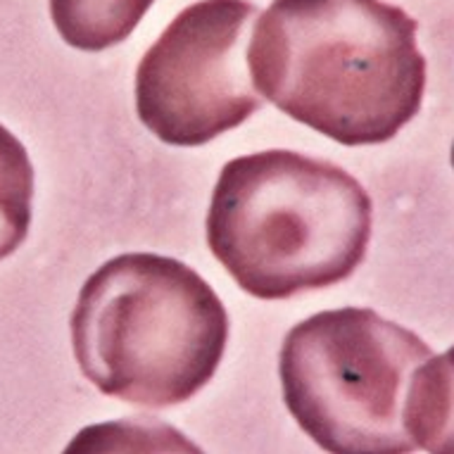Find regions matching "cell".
Returning a JSON list of instances; mask_svg holds the SVG:
<instances>
[{"mask_svg":"<svg viewBox=\"0 0 454 454\" xmlns=\"http://www.w3.org/2000/svg\"><path fill=\"white\" fill-rule=\"evenodd\" d=\"M257 5L198 0L174 17L136 69V112L162 143L195 148L262 107L247 65Z\"/></svg>","mask_w":454,"mask_h":454,"instance_id":"obj_5","label":"cell"},{"mask_svg":"<svg viewBox=\"0 0 454 454\" xmlns=\"http://www.w3.org/2000/svg\"><path fill=\"white\" fill-rule=\"evenodd\" d=\"M433 357L414 331L366 307L300 321L278 355L283 403L328 454H411V380Z\"/></svg>","mask_w":454,"mask_h":454,"instance_id":"obj_4","label":"cell"},{"mask_svg":"<svg viewBox=\"0 0 454 454\" xmlns=\"http://www.w3.org/2000/svg\"><path fill=\"white\" fill-rule=\"evenodd\" d=\"M83 376L121 403L164 410L207 386L229 314L195 269L153 253L117 254L82 286L69 319Z\"/></svg>","mask_w":454,"mask_h":454,"instance_id":"obj_3","label":"cell"},{"mask_svg":"<svg viewBox=\"0 0 454 454\" xmlns=\"http://www.w3.org/2000/svg\"><path fill=\"white\" fill-rule=\"evenodd\" d=\"M34 167L15 134L0 124V260L22 246L31 226Z\"/></svg>","mask_w":454,"mask_h":454,"instance_id":"obj_9","label":"cell"},{"mask_svg":"<svg viewBox=\"0 0 454 454\" xmlns=\"http://www.w3.org/2000/svg\"><path fill=\"white\" fill-rule=\"evenodd\" d=\"M155 0H51V17L65 43L107 51L134 34Z\"/></svg>","mask_w":454,"mask_h":454,"instance_id":"obj_7","label":"cell"},{"mask_svg":"<svg viewBox=\"0 0 454 454\" xmlns=\"http://www.w3.org/2000/svg\"><path fill=\"white\" fill-rule=\"evenodd\" d=\"M62 454H205L179 428L155 417H124L86 426Z\"/></svg>","mask_w":454,"mask_h":454,"instance_id":"obj_8","label":"cell"},{"mask_svg":"<svg viewBox=\"0 0 454 454\" xmlns=\"http://www.w3.org/2000/svg\"><path fill=\"white\" fill-rule=\"evenodd\" d=\"M450 157H452V167H454V143H452V153H450Z\"/></svg>","mask_w":454,"mask_h":454,"instance_id":"obj_10","label":"cell"},{"mask_svg":"<svg viewBox=\"0 0 454 454\" xmlns=\"http://www.w3.org/2000/svg\"><path fill=\"white\" fill-rule=\"evenodd\" d=\"M404 419L417 447L428 454H454V348L419 369Z\"/></svg>","mask_w":454,"mask_h":454,"instance_id":"obj_6","label":"cell"},{"mask_svg":"<svg viewBox=\"0 0 454 454\" xmlns=\"http://www.w3.org/2000/svg\"><path fill=\"white\" fill-rule=\"evenodd\" d=\"M257 93L343 145H376L421 110L417 20L383 0H274L254 20Z\"/></svg>","mask_w":454,"mask_h":454,"instance_id":"obj_1","label":"cell"},{"mask_svg":"<svg viewBox=\"0 0 454 454\" xmlns=\"http://www.w3.org/2000/svg\"><path fill=\"white\" fill-rule=\"evenodd\" d=\"M372 223V198L343 167L262 150L223 164L205 226L212 254L247 295L288 300L350 278Z\"/></svg>","mask_w":454,"mask_h":454,"instance_id":"obj_2","label":"cell"}]
</instances>
